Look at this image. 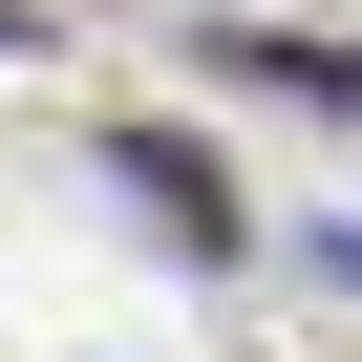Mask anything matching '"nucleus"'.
<instances>
[{"label":"nucleus","mask_w":362,"mask_h":362,"mask_svg":"<svg viewBox=\"0 0 362 362\" xmlns=\"http://www.w3.org/2000/svg\"><path fill=\"white\" fill-rule=\"evenodd\" d=\"M0 43H22V22H0Z\"/></svg>","instance_id":"7ed1b4c3"},{"label":"nucleus","mask_w":362,"mask_h":362,"mask_svg":"<svg viewBox=\"0 0 362 362\" xmlns=\"http://www.w3.org/2000/svg\"><path fill=\"white\" fill-rule=\"evenodd\" d=\"M107 192H149L170 256H235V192H214V149H192V128H128V149H107Z\"/></svg>","instance_id":"f257e3e1"},{"label":"nucleus","mask_w":362,"mask_h":362,"mask_svg":"<svg viewBox=\"0 0 362 362\" xmlns=\"http://www.w3.org/2000/svg\"><path fill=\"white\" fill-rule=\"evenodd\" d=\"M235 86H298V107H362V43H298V22H235Z\"/></svg>","instance_id":"f03ea898"}]
</instances>
